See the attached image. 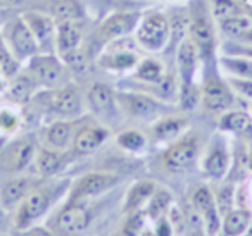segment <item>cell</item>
Returning <instances> with one entry per match:
<instances>
[{
	"label": "cell",
	"instance_id": "1",
	"mask_svg": "<svg viewBox=\"0 0 252 236\" xmlns=\"http://www.w3.org/2000/svg\"><path fill=\"white\" fill-rule=\"evenodd\" d=\"M52 204V191L50 188H33L25 200L19 204L18 212H16L14 228L16 229H26L33 226Z\"/></svg>",
	"mask_w": 252,
	"mask_h": 236
},
{
	"label": "cell",
	"instance_id": "2",
	"mask_svg": "<svg viewBox=\"0 0 252 236\" xmlns=\"http://www.w3.org/2000/svg\"><path fill=\"white\" fill-rule=\"evenodd\" d=\"M36 147L30 136H23L14 142H11L0 152V169L5 173H21L30 166L35 159Z\"/></svg>",
	"mask_w": 252,
	"mask_h": 236
},
{
	"label": "cell",
	"instance_id": "3",
	"mask_svg": "<svg viewBox=\"0 0 252 236\" xmlns=\"http://www.w3.org/2000/svg\"><path fill=\"white\" fill-rule=\"evenodd\" d=\"M90 221L92 212L85 202H67V205L57 215L56 229L63 236H76L88 228Z\"/></svg>",
	"mask_w": 252,
	"mask_h": 236
},
{
	"label": "cell",
	"instance_id": "4",
	"mask_svg": "<svg viewBox=\"0 0 252 236\" xmlns=\"http://www.w3.org/2000/svg\"><path fill=\"white\" fill-rule=\"evenodd\" d=\"M118 183V176L109 173H90L83 176L69 193L67 202H87L88 198L102 195Z\"/></svg>",
	"mask_w": 252,
	"mask_h": 236
},
{
	"label": "cell",
	"instance_id": "5",
	"mask_svg": "<svg viewBox=\"0 0 252 236\" xmlns=\"http://www.w3.org/2000/svg\"><path fill=\"white\" fill-rule=\"evenodd\" d=\"M116 104L123 109L125 114L135 119H154L161 112V105L154 100V98L147 97V95L140 93H116Z\"/></svg>",
	"mask_w": 252,
	"mask_h": 236
},
{
	"label": "cell",
	"instance_id": "6",
	"mask_svg": "<svg viewBox=\"0 0 252 236\" xmlns=\"http://www.w3.org/2000/svg\"><path fill=\"white\" fill-rule=\"evenodd\" d=\"M169 33V23L164 16L161 14H151L142 21L138 28L137 38L145 49L149 50H159L168 40Z\"/></svg>",
	"mask_w": 252,
	"mask_h": 236
},
{
	"label": "cell",
	"instance_id": "7",
	"mask_svg": "<svg viewBox=\"0 0 252 236\" xmlns=\"http://www.w3.org/2000/svg\"><path fill=\"white\" fill-rule=\"evenodd\" d=\"M30 76L36 85L56 88L63 80V66L52 56H33L30 60Z\"/></svg>",
	"mask_w": 252,
	"mask_h": 236
},
{
	"label": "cell",
	"instance_id": "8",
	"mask_svg": "<svg viewBox=\"0 0 252 236\" xmlns=\"http://www.w3.org/2000/svg\"><path fill=\"white\" fill-rule=\"evenodd\" d=\"M7 38L12 47V52L19 59L33 57L38 50V43H36L32 30L28 28L26 21H23V19H16V21L11 23L7 30Z\"/></svg>",
	"mask_w": 252,
	"mask_h": 236
},
{
	"label": "cell",
	"instance_id": "9",
	"mask_svg": "<svg viewBox=\"0 0 252 236\" xmlns=\"http://www.w3.org/2000/svg\"><path fill=\"white\" fill-rule=\"evenodd\" d=\"M195 11V9H193ZM190 35L195 43V49L204 59L213 54L214 47V33H213V25H211V19L207 18V14L204 12V7L199 11L193 12L192 26H190Z\"/></svg>",
	"mask_w": 252,
	"mask_h": 236
},
{
	"label": "cell",
	"instance_id": "10",
	"mask_svg": "<svg viewBox=\"0 0 252 236\" xmlns=\"http://www.w3.org/2000/svg\"><path fill=\"white\" fill-rule=\"evenodd\" d=\"M192 204H193V208L197 210V214H199L200 219L204 221V226H206L207 233H209V235H216L221 228V224H220L221 217H220V214H218L216 202H214V197L209 191V188L200 186L199 190L193 193Z\"/></svg>",
	"mask_w": 252,
	"mask_h": 236
},
{
	"label": "cell",
	"instance_id": "11",
	"mask_svg": "<svg viewBox=\"0 0 252 236\" xmlns=\"http://www.w3.org/2000/svg\"><path fill=\"white\" fill-rule=\"evenodd\" d=\"M199 155V143L195 138H183L166 152V166L173 171H183L193 166Z\"/></svg>",
	"mask_w": 252,
	"mask_h": 236
},
{
	"label": "cell",
	"instance_id": "12",
	"mask_svg": "<svg viewBox=\"0 0 252 236\" xmlns=\"http://www.w3.org/2000/svg\"><path fill=\"white\" fill-rule=\"evenodd\" d=\"M202 102L207 111L221 112L233 104V95L223 81L218 78H209L202 88Z\"/></svg>",
	"mask_w": 252,
	"mask_h": 236
},
{
	"label": "cell",
	"instance_id": "13",
	"mask_svg": "<svg viewBox=\"0 0 252 236\" xmlns=\"http://www.w3.org/2000/svg\"><path fill=\"white\" fill-rule=\"evenodd\" d=\"M49 107L54 114L63 118H76L81 112V97L74 87L59 88L52 95L49 102Z\"/></svg>",
	"mask_w": 252,
	"mask_h": 236
},
{
	"label": "cell",
	"instance_id": "14",
	"mask_svg": "<svg viewBox=\"0 0 252 236\" xmlns=\"http://www.w3.org/2000/svg\"><path fill=\"white\" fill-rule=\"evenodd\" d=\"M88 105L98 118H111L116 112V93L104 83H95L88 90Z\"/></svg>",
	"mask_w": 252,
	"mask_h": 236
},
{
	"label": "cell",
	"instance_id": "15",
	"mask_svg": "<svg viewBox=\"0 0 252 236\" xmlns=\"http://www.w3.org/2000/svg\"><path fill=\"white\" fill-rule=\"evenodd\" d=\"M33 188H35V183L32 177H14L4 184L0 191V202L5 208L19 205Z\"/></svg>",
	"mask_w": 252,
	"mask_h": 236
},
{
	"label": "cell",
	"instance_id": "16",
	"mask_svg": "<svg viewBox=\"0 0 252 236\" xmlns=\"http://www.w3.org/2000/svg\"><path fill=\"white\" fill-rule=\"evenodd\" d=\"M228 166H230V155H228L226 147L223 142H214V145L211 147V152L207 153L206 160H204V171L213 179H221L226 174Z\"/></svg>",
	"mask_w": 252,
	"mask_h": 236
},
{
	"label": "cell",
	"instance_id": "17",
	"mask_svg": "<svg viewBox=\"0 0 252 236\" xmlns=\"http://www.w3.org/2000/svg\"><path fill=\"white\" fill-rule=\"evenodd\" d=\"M107 129L98 128V126H87V128H81L80 131L74 136V150L78 153H92L102 145V143L107 140Z\"/></svg>",
	"mask_w": 252,
	"mask_h": 236
},
{
	"label": "cell",
	"instance_id": "18",
	"mask_svg": "<svg viewBox=\"0 0 252 236\" xmlns=\"http://www.w3.org/2000/svg\"><path fill=\"white\" fill-rule=\"evenodd\" d=\"M26 25L32 30L33 36H35L38 45H49L52 43L54 35H56V26L50 18L43 14H28L26 16Z\"/></svg>",
	"mask_w": 252,
	"mask_h": 236
},
{
	"label": "cell",
	"instance_id": "19",
	"mask_svg": "<svg viewBox=\"0 0 252 236\" xmlns=\"http://www.w3.org/2000/svg\"><path fill=\"white\" fill-rule=\"evenodd\" d=\"M251 212L244 208H231L226 215L223 217L221 224V233L223 236H242L247 228L251 226Z\"/></svg>",
	"mask_w": 252,
	"mask_h": 236
},
{
	"label": "cell",
	"instance_id": "20",
	"mask_svg": "<svg viewBox=\"0 0 252 236\" xmlns=\"http://www.w3.org/2000/svg\"><path fill=\"white\" fill-rule=\"evenodd\" d=\"M156 193V184L151 181H140V183H135L130 188L128 195H126L125 202V210L126 212H137L138 208L144 204H149L151 197Z\"/></svg>",
	"mask_w": 252,
	"mask_h": 236
},
{
	"label": "cell",
	"instance_id": "21",
	"mask_svg": "<svg viewBox=\"0 0 252 236\" xmlns=\"http://www.w3.org/2000/svg\"><path fill=\"white\" fill-rule=\"evenodd\" d=\"M81 42V31L74 23H61L59 28H57V36L56 43L57 49L63 56L78 50V45Z\"/></svg>",
	"mask_w": 252,
	"mask_h": 236
},
{
	"label": "cell",
	"instance_id": "22",
	"mask_svg": "<svg viewBox=\"0 0 252 236\" xmlns=\"http://www.w3.org/2000/svg\"><path fill=\"white\" fill-rule=\"evenodd\" d=\"M135 23H137L135 14H116L102 25L100 33L104 38H118V36L130 33L133 30Z\"/></svg>",
	"mask_w": 252,
	"mask_h": 236
},
{
	"label": "cell",
	"instance_id": "23",
	"mask_svg": "<svg viewBox=\"0 0 252 236\" xmlns=\"http://www.w3.org/2000/svg\"><path fill=\"white\" fill-rule=\"evenodd\" d=\"M50 12L54 19L59 23H74L81 19L83 11L78 0H52L50 2Z\"/></svg>",
	"mask_w": 252,
	"mask_h": 236
},
{
	"label": "cell",
	"instance_id": "24",
	"mask_svg": "<svg viewBox=\"0 0 252 236\" xmlns=\"http://www.w3.org/2000/svg\"><path fill=\"white\" fill-rule=\"evenodd\" d=\"M195 57H197V49L193 47L192 42H185L180 47L178 66H180V73H182L185 87L192 85V76H193V73H195Z\"/></svg>",
	"mask_w": 252,
	"mask_h": 236
},
{
	"label": "cell",
	"instance_id": "25",
	"mask_svg": "<svg viewBox=\"0 0 252 236\" xmlns=\"http://www.w3.org/2000/svg\"><path fill=\"white\" fill-rule=\"evenodd\" d=\"M35 88L36 81L28 74H21V76H16L9 85V97L18 104H25L33 97Z\"/></svg>",
	"mask_w": 252,
	"mask_h": 236
},
{
	"label": "cell",
	"instance_id": "26",
	"mask_svg": "<svg viewBox=\"0 0 252 236\" xmlns=\"http://www.w3.org/2000/svg\"><path fill=\"white\" fill-rule=\"evenodd\" d=\"M47 142L54 148H66L71 140V124L66 121H56L47 128Z\"/></svg>",
	"mask_w": 252,
	"mask_h": 236
},
{
	"label": "cell",
	"instance_id": "27",
	"mask_svg": "<svg viewBox=\"0 0 252 236\" xmlns=\"http://www.w3.org/2000/svg\"><path fill=\"white\" fill-rule=\"evenodd\" d=\"M220 128L231 133H249L252 129V119L245 112H228L221 118Z\"/></svg>",
	"mask_w": 252,
	"mask_h": 236
},
{
	"label": "cell",
	"instance_id": "28",
	"mask_svg": "<svg viewBox=\"0 0 252 236\" xmlns=\"http://www.w3.org/2000/svg\"><path fill=\"white\" fill-rule=\"evenodd\" d=\"M169 205H171V193L169 191H156L147 204V215L152 221H158L162 215H168Z\"/></svg>",
	"mask_w": 252,
	"mask_h": 236
},
{
	"label": "cell",
	"instance_id": "29",
	"mask_svg": "<svg viewBox=\"0 0 252 236\" xmlns=\"http://www.w3.org/2000/svg\"><path fill=\"white\" fill-rule=\"evenodd\" d=\"M185 128V119L180 118H166L162 121H159L158 124L154 126V135L158 136L159 140H173L180 135V131Z\"/></svg>",
	"mask_w": 252,
	"mask_h": 236
},
{
	"label": "cell",
	"instance_id": "30",
	"mask_svg": "<svg viewBox=\"0 0 252 236\" xmlns=\"http://www.w3.org/2000/svg\"><path fill=\"white\" fill-rule=\"evenodd\" d=\"M137 76L140 78L142 81H145V83L158 85V83H161L162 78H164V69H162V64L158 62V60L145 59L144 62H140V66H138Z\"/></svg>",
	"mask_w": 252,
	"mask_h": 236
},
{
	"label": "cell",
	"instance_id": "31",
	"mask_svg": "<svg viewBox=\"0 0 252 236\" xmlns=\"http://www.w3.org/2000/svg\"><path fill=\"white\" fill-rule=\"evenodd\" d=\"M35 162L36 167L42 174L50 176V174H56L61 169V157L56 152H50V150H38L35 153Z\"/></svg>",
	"mask_w": 252,
	"mask_h": 236
},
{
	"label": "cell",
	"instance_id": "32",
	"mask_svg": "<svg viewBox=\"0 0 252 236\" xmlns=\"http://www.w3.org/2000/svg\"><path fill=\"white\" fill-rule=\"evenodd\" d=\"M221 64L228 73H231L237 78L252 80V60L249 59H237V57H223Z\"/></svg>",
	"mask_w": 252,
	"mask_h": 236
},
{
	"label": "cell",
	"instance_id": "33",
	"mask_svg": "<svg viewBox=\"0 0 252 236\" xmlns=\"http://www.w3.org/2000/svg\"><path fill=\"white\" fill-rule=\"evenodd\" d=\"M221 28L230 36H244L252 28V21L244 16H231L221 21Z\"/></svg>",
	"mask_w": 252,
	"mask_h": 236
},
{
	"label": "cell",
	"instance_id": "34",
	"mask_svg": "<svg viewBox=\"0 0 252 236\" xmlns=\"http://www.w3.org/2000/svg\"><path fill=\"white\" fill-rule=\"evenodd\" d=\"M118 145L123 147L125 150H130V152H138V150H142L145 147V136L140 131L128 129V131L119 133Z\"/></svg>",
	"mask_w": 252,
	"mask_h": 236
},
{
	"label": "cell",
	"instance_id": "35",
	"mask_svg": "<svg viewBox=\"0 0 252 236\" xmlns=\"http://www.w3.org/2000/svg\"><path fill=\"white\" fill-rule=\"evenodd\" d=\"M102 62H104L105 67H111V69H130L131 66L137 64V56L133 52H126L125 50V52H118L105 57Z\"/></svg>",
	"mask_w": 252,
	"mask_h": 236
},
{
	"label": "cell",
	"instance_id": "36",
	"mask_svg": "<svg viewBox=\"0 0 252 236\" xmlns=\"http://www.w3.org/2000/svg\"><path fill=\"white\" fill-rule=\"evenodd\" d=\"M214 202H216V208L220 217H224L228 212L233 208V188L228 184V186H223L218 195L214 197Z\"/></svg>",
	"mask_w": 252,
	"mask_h": 236
},
{
	"label": "cell",
	"instance_id": "37",
	"mask_svg": "<svg viewBox=\"0 0 252 236\" xmlns=\"http://www.w3.org/2000/svg\"><path fill=\"white\" fill-rule=\"evenodd\" d=\"M0 71H2V74L5 78L14 76L16 71H18V62L12 59V56L7 52V49L2 43H0Z\"/></svg>",
	"mask_w": 252,
	"mask_h": 236
},
{
	"label": "cell",
	"instance_id": "38",
	"mask_svg": "<svg viewBox=\"0 0 252 236\" xmlns=\"http://www.w3.org/2000/svg\"><path fill=\"white\" fill-rule=\"evenodd\" d=\"M213 9L214 16L220 18L221 21L231 18V16H237V5L231 0H213Z\"/></svg>",
	"mask_w": 252,
	"mask_h": 236
},
{
	"label": "cell",
	"instance_id": "39",
	"mask_svg": "<svg viewBox=\"0 0 252 236\" xmlns=\"http://www.w3.org/2000/svg\"><path fill=\"white\" fill-rule=\"evenodd\" d=\"M18 126H19L18 114H14V112L9 111V109L0 111V129H2V131L12 133L18 129Z\"/></svg>",
	"mask_w": 252,
	"mask_h": 236
},
{
	"label": "cell",
	"instance_id": "40",
	"mask_svg": "<svg viewBox=\"0 0 252 236\" xmlns=\"http://www.w3.org/2000/svg\"><path fill=\"white\" fill-rule=\"evenodd\" d=\"M230 85H231V88H235L240 95H244V97H247V98H252V80H244V78L237 80V78H233V80H230Z\"/></svg>",
	"mask_w": 252,
	"mask_h": 236
},
{
	"label": "cell",
	"instance_id": "41",
	"mask_svg": "<svg viewBox=\"0 0 252 236\" xmlns=\"http://www.w3.org/2000/svg\"><path fill=\"white\" fill-rule=\"evenodd\" d=\"M154 222H156V229H154L156 236H173V226L168 215H162L161 219H158Z\"/></svg>",
	"mask_w": 252,
	"mask_h": 236
},
{
	"label": "cell",
	"instance_id": "42",
	"mask_svg": "<svg viewBox=\"0 0 252 236\" xmlns=\"http://www.w3.org/2000/svg\"><path fill=\"white\" fill-rule=\"evenodd\" d=\"M14 236H56L52 231L42 226H30L26 229H16Z\"/></svg>",
	"mask_w": 252,
	"mask_h": 236
},
{
	"label": "cell",
	"instance_id": "43",
	"mask_svg": "<svg viewBox=\"0 0 252 236\" xmlns=\"http://www.w3.org/2000/svg\"><path fill=\"white\" fill-rule=\"evenodd\" d=\"M9 226V219H7V214H5L4 208H0V236L4 235L5 229Z\"/></svg>",
	"mask_w": 252,
	"mask_h": 236
},
{
	"label": "cell",
	"instance_id": "44",
	"mask_svg": "<svg viewBox=\"0 0 252 236\" xmlns=\"http://www.w3.org/2000/svg\"><path fill=\"white\" fill-rule=\"evenodd\" d=\"M19 0H0V7H7V5H14L18 4Z\"/></svg>",
	"mask_w": 252,
	"mask_h": 236
},
{
	"label": "cell",
	"instance_id": "45",
	"mask_svg": "<svg viewBox=\"0 0 252 236\" xmlns=\"http://www.w3.org/2000/svg\"><path fill=\"white\" fill-rule=\"evenodd\" d=\"M242 40H245V42H249V43H252V28L249 30L247 33H245L244 36H242Z\"/></svg>",
	"mask_w": 252,
	"mask_h": 236
},
{
	"label": "cell",
	"instance_id": "46",
	"mask_svg": "<svg viewBox=\"0 0 252 236\" xmlns=\"http://www.w3.org/2000/svg\"><path fill=\"white\" fill-rule=\"evenodd\" d=\"M238 52H242V54H245V56H249V57H252V50H244V49H240Z\"/></svg>",
	"mask_w": 252,
	"mask_h": 236
},
{
	"label": "cell",
	"instance_id": "47",
	"mask_svg": "<svg viewBox=\"0 0 252 236\" xmlns=\"http://www.w3.org/2000/svg\"><path fill=\"white\" fill-rule=\"evenodd\" d=\"M242 236H252V226H249V228H247V231H245Z\"/></svg>",
	"mask_w": 252,
	"mask_h": 236
},
{
	"label": "cell",
	"instance_id": "48",
	"mask_svg": "<svg viewBox=\"0 0 252 236\" xmlns=\"http://www.w3.org/2000/svg\"><path fill=\"white\" fill-rule=\"evenodd\" d=\"M140 236H156L154 233H151V231H144V233H140Z\"/></svg>",
	"mask_w": 252,
	"mask_h": 236
},
{
	"label": "cell",
	"instance_id": "49",
	"mask_svg": "<svg viewBox=\"0 0 252 236\" xmlns=\"http://www.w3.org/2000/svg\"><path fill=\"white\" fill-rule=\"evenodd\" d=\"M2 76H4V74H2V71H0V90H2V87H4V81H2Z\"/></svg>",
	"mask_w": 252,
	"mask_h": 236
},
{
	"label": "cell",
	"instance_id": "50",
	"mask_svg": "<svg viewBox=\"0 0 252 236\" xmlns=\"http://www.w3.org/2000/svg\"><path fill=\"white\" fill-rule=\"evenodd\" d=\"M249 167H252V152H251V155H249Z\"/></svg>",
	"mask_w": 252,
	"mask_h": 236
},
{
	"label": "cell",
	"instance_id": "51",
	"mask_svg": "<svg viewBox=\"0 0 252 236\" xmlns=\"http://www.w3.org/2000/svg\"><path fill=\"white\" fill-rule=\"evenodd\" d=\"M2 236H4V235H2Z\"/></svg>",
	"mask_w": 252,
	"mask_h": 236
}]
</instances>
